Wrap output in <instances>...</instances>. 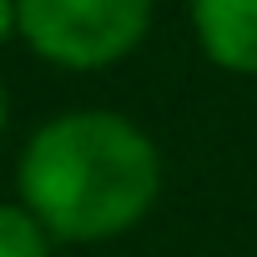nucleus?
Returning <instances> with one entry per match:
<instances>
[{
  "instance_id": "1",
  "label": "nucleus",
  "mask_w": 257,
  "mask_h": 257,
  "mask_svg": "<svg viewBox=\"0 0 257 257\" xmlns=\"http://www.w3.org/2000/svg\"><path fill=\"white\" fill-rule=\"evenodd\" d=\"M16 192L51 242L96 247L126 237L157 207L162 147L121 111L76 106L31 132L16 162Z\"/></svg>"
},
{
  "instance_id": "2",
  "label": "nucleus",
  "mask_w": 257,
  "mask_h": 257,
  "mask_svg": "<svg viewBox=\"0 0 257 257\" xmlns=\"http://www.w3.org/2000/svg\"><path fill=\"white\" fill-rule=\"evenodd\" d=\"M157 0H16V36L61 71H106L152 31Z\"/></svg>"
},
{
  "instance_id": "3",
  "label": "nucleus",
  "mask_w": 257,
  "mask_h": 257,
  "mask_svg": "<svg viewBox=\"0 0 257 257\" xmlns=\"http://www.w3.org/2000/svg\"><path fill=\"white\" fill-rule=\"evenodd\" d=\"M197 51L227 76H257V0H187Z\"/></svg>"
},
{
  "instance_id": "4",
  "label": "nucleus",
  "mask_w": 257,
  "mask_h": 257,
  "mask_svg": "<svg viewBox=\"0 0 257 257\" xmlns=\"http://www.w3.org/2000/svg\"><path fill=\"white\" fill-rule=\"evenodd\" d=\"M51 232L21 202H0V257H51Z\"/></svg>"
},
{
  "instance_id": "5",
  "label": "nucleus",
  "mask_w": 257,
  "mask_h": 257,
  "mask_svg": "<svg viewBox=\"0 0 257 257\" xmlns=\"http://www.w3.org/2000/svg\"><path fill=\"white\" fill-rule=\"evenodd\" d=\"M16 36V0H0V46Z\"/></svg>"
},
{
  "instance_id": "6",
  "label": "nucleus",
  "mask_w": 257,
  "mask_h": 257,
  "mask_svg": "<svg viewBox=\"0 0 257 257\" xmlns=\"http://www.w3.org/2000/svg\"><path fill=\"white\" fill-rule=\"evenodd\" d=\"M6 121H11V96H6V86H0V137H6Z\"/></svg>"
}]
</instances>
